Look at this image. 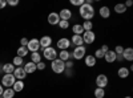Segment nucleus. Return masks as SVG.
<instances>
[{"label":"nucleus","mask_w":133,"mask_h":98,"mask_svg":"<svg viewBox=\"0 0 133 98\" xmlns=\"http://www.w3.org/2000/svg\"><path fill=\"white\" fill-rule=\"evenodd\" d=\"M79 13L80 16L85 20V21H92L93 17H95V13H96V11H95V7L93 4H87L84 3L81 7H79Z\"/></svg>","instance_id":"f257e3e1"},{"label":"nucleus","mask_w":133,"mask_h":98,"mask_svg":"<svg viewBox=\"0 0 133 98\" xmlns=\"http://www.w3.org/2000/svg\"><path fill=\"white\" fill-rule=\"evenodd\" d=\"M51 69H52L53 73H56V74H63L64 70H65L64 61H61V60H59V58L51 61Z\"/></svg>","instance_id":"f03ea898"},{"label":"nucleus","mask_w":133,"mask_h":98,"mask_svg":"<svg viewBox=\"0 0 133 98\" xmlns=\"http://www.w3.org/2000/svg\"><path fill=\"white\" fill-rule=\"evenodd\" d=\"M43 57L48 60V61H53L57 58V50L55 49L53 47H49V48H45L43 49Z\"/></svg>","instance_id":"7ed1b4c3"},{"label":"nucleus","mask_w":133,"mask_h":98,"mask_svg":"<svg viewBox=\"0 0 133 98\" xmlns=\"http://www.w3.org/2000/svg\"><path fill=\"white\" fill-rule=\"evenodd\" d=\"M16 78L14 77V74H3V77H2V86L4 89H8V88H12L14 84H15Z\"/></svg>","instance_id":"20e7f679"},{"label":"nucleus","mask_w":133,"mask_h":98,"mask_svg":"<svg viewBox=\"0 0 133 98\" xmlns=\"http://www.w3.org/2000/svg\"><path fill=\"white\" fill-rule=\"evenodd\" d=\"M71 56L75 58V60H83L85 56H87V48L84 45L81 47H76L73 49V52L71 53Z\"/></svg>","instance_id":"39448f33"},{"label":"nucleus","mask_w":133,"mask_h":98,"mask_svg":"<svg viewBox=\"0 0 133 98\" xmlns=\"http://www.w3.org/2000/svg\"><path fill=\"white\" fill-rule=\"evenodd\" d=\"M81 37H83V41H84V44H93V42L96 41V33L93 31H87V32H84V33L81 35Z\"/></svg>","instance_id":"423d86ee"},{"label":"nucleus","mask_w":133,"mask_h":98,"mask_svg":"<svg viewBox=\"0 0 133 98\" xmlns=\"http://www.w3.org/2000/svg\"><path fill=\"white\" fill-rule=\"evenodd\" d=\"M27 49H28V52H31V53L39 52V50H40V41H39V39H31V40H28Z\"/></svg>","instance_id":"0eeeda50"},{"label":"nucleus","mask_w":133,"mask_h":98,"mask_svg":"<svg viewBox=\"0 0 133 98\" xmlns=\"http://www.w3.org/2000/svg\"><path fill=\"white\" fill-rule=\"evenodd\" d=\"M71 45H72V44H71V40H69L68 37H61V39H59L57 42H56V47H57L60 50H68V48H69Z\"/></svg>","instance_id":"6e6552de"},{"label":"nucleus","mask_w":133,"mask_h":98,"mask_svg":"<svg viewBox=\"0 0 133 98\" xmlns=\"http://www.w3.org/2000/svg\"><path fill=\"white\" fill-rule=\"evenodd\" d=\"M109 84V78L107 77L105 74H98L96 77V85L97 88H101V89H105Z\"/></svg>","instance_id":"1a4fd4ad"},{"label":"nucleus","mask_w":133,"mask_h":98,"mask_svg":"<svg viewBox=\"0 0 133 98\" xmlns=\"http://www.w3.org/2000/svg\"><path fill=\"white\" fill-rule=\"evenodd\" d=\"M59 13V17H60V20H65V21H69L71 19H72V16H73V13H72V11L71 9H68V8H63L60 12H57Z\"/></svg>","instance_id":"9d476101"},{"label":"nucleus","mask_w":133,"mask_h":98,"mask_svg":"<svg viewBox=\"0 0 133 98\" xmlns=\"http://www.w3.org/2000/svg\"><path fill=\"white\" fill-rule=\"evenodd\" d=\"M39 41H40V49H41V50L45 49V48L52 47V42H53V40H52L51 36H43Z\"/></svg>","instance_id":"9b49d317"},{"label":"nucleus","mask_w":133,"mask_h":98,"mask_svg":"<svg viewBox=\"0 0 133 98\" xmlns=\"http://www.w3.org/2000/svg\"><path fill=\"white\" fill-rule=\"evenodd\" d=\"M14 77H15L16 80H19V81H23V80L27 77V73H25V70L23 69V66L15 68V70H14Z\"/></svg>","instance_id":"f8f14e48"},{"label":"nucleus","mask_w":133,"mask_h":98,"mask_svg":"<svg viewBox=\"0 0 133 98\" xmlns=\"http://www.w3.org/2000/svg\"><path fill=\"white\" fill-rule=\"evenodd\" d=\"M84 64L87 65L88 68H93V66H96L97 60L95 58L93 54H87V56L84 57Z\"/></svg>","instance_id":"ddd939ff"},{"label":"nucleus","mask_w":133,"mask_h":98,"mask_svg":"<svg viewBox=\"0 0 133 98\" xmlns=\"http://www.w3.org/2000/svg\"><path fill=\"white\" fill-rule=\"evenodd\" d=\"M48 23L51 24V25H57L59 23H60V17H59V13L57 12H51L49 15H48Z\"/></svg>","instance_id":"4468645a"},{"label":"nucleus","mask_w":133,"mask_h":98,"mask_svg":"<svg viewBox=\"0 0 133 98\" xmlns=\"http://www.w3.org/2000/svg\"><path fill=\"white\" fill-rule=\"evenodd\" d=\"M57 58L59 60H61V61H68V60H71L72 58V56H71V52L69 50H60V52H57Z\"/></svg>","instance_id":"2eb2a0df"},{"label":"nucleus","mask_w":133,"mask_h":98,"mask_svg":"<svg viewBox=\"0 0 133 98\" xmlns=\"http://www.w3.org/2000/svg\"><path fill=\"white\" fill-rule=\"evenodd\" d=\"M23 69L25 70V73H27V74H32V73H35V72L37 70V69H36V64H33L32 61H29V62L24 64Z\"/></svg>","instance_id":"dca6fc26"},{"label":"nucleus","mask_w":133,"mask_h":98,"mask_svg":"<svg viewBox=\"0 0 133 98\" xmlns=\"http://www.w3.org/2000/svg\"><path fill=\"white\" fill-rule=\"evenodd\" d=\"M69 40H71V44H72V45H75V48H76V47H81V45H84L83 37H81V36H79V35H73V36H72V39H69Z\"/></svg>","instance_id":"f3484780"},{"label":"nucleus","mask_w":133,"mask_h":98,"mask_svg":"<svg viewBox=\"0 0 133 98\" xmlns=\"http://www.w3.org/2000/svg\"><path fill=\"white\" fill-rule=\"evenodd\" d=\"M104 60H105V62H108V64L115 62V61H116V53H115L113 50H108V52L104 54Z\"/></svg>","instance_id":"a211bd4d"},{"label":"nucleus","mask_w":133,"mask_h":98,"mask_svg":"<svg viewBox=\"0 0 133 98\" xmlns=\"http://www.w3.org/2000/svg\"><path fill=\"white\" fill-rule=\"evenodd\" d=\"M123 58L132 62L133 61V49L132 48H124V52H123Z\"/></svg>","instance_id":"6ab92c4d"},{"label":"nucleus","mask_w":133,"mask_h":98,"mask_svg":"<svg viewBox=\"0 0 133 98\" xmlns=\"http://www.w3.org/2000/svg\"><path fill=\"white\" fill-rule=\"evenodd\" d=\"M129 74H130V72H129V69L125 68V66H121V68H118V70H117V76H118L120 78H128Z\"/></svg>","instance_id":"aec40b11"},{"label":"nucleus","mask_w":133,"mask_h":98,"mask_svg":"<svg viewBox=\"0 0 133 98\" xmlns=\"http://www.w3.org/2000/svg\"><path fill=\"white\" fill-rule=\"evenodd\" d=\"M14 70H15V66L12 62H8V64H3V73L4 74H14Z\"/></svg>","instance_id":"412c9836"},{"label":"nucleus","mask_w":133,"mask_h":98,"mask_svg":"<svg viewBox=\"0 0 133 98\" xmlns=\"http://www.w3.org/2000/svg\"><path fill=\"white\" fill-rule=\"evenodd\" d=\"M98 15L101 16L103 19H108V17L110 16V9H109V7H100Z\"/></svg>","instance_id":"4be33fe9"},{"label":"nucleus","mask_w":133,"mask_h":98,"mask_svg":"<svg viewBox=\"0 0 133 98\" xmlns=\"http://www.w3.org/2000/svg\"><path fill=\"white\" fill-rule=\"evenodd\" d=\"M24 82L23 81H19V80H16L15 81V84H14V86H12V89H14V92L15 93H19V92H21V90H23L24 89Z\"/></svg>","instance_id":"5701e85b"},{"label":"nucleus","mask_w":133,"mask_h":98,"mask_svg":"<svg viewBox=\"0 0 133 98\" xmlns=\"http://www.w3.org/2000/svg\"><path fill=\"white\" fill-rule=\"evenodd\" d=\"M72 32H73V35H79V36H81V35L84 33V29H83L81 24H73V27H72Z\"/></svg>","instance_id":"b1692460"},{"label":"nucleus","mask_w":133,"mask_h":98,"mask_svg":"<svg viewBox=\"0 0 133 98\" xmlns=\"http://www.w3.org/2000/svg\"><path fill=\"white\" fill-rule=\"evenodd\" d=\"M28 54H29V52H28L27 47H19V48H17V56H19V57L24 58L25 56H28Z\"/></svg>","instance_id":"393cba45"},{"label":"nucleus","mask_w":133,"mask_h":98,"mask_svg":"<svg viewBox=\"0 0 133 98\" xmlns=\"http://www.w3.org/2000/svg\"><path fill=\"white\" fill-rule=\"evenodd\" d=\"M127 7L124 5V4H121V3H118V4H116L115 5V12L116 13H118V15H121V13H125L127 12Z\"/></svg>","instance_id":"a878e982"},{"label":"nucleus","mask_w":133,"mask_h":98,"mask_svg":"<svg viewBox=\"0 0 133 98\" xmlns=\"http://www.w3.org/2000/svg\"><path fill=\"white\" fill-rule=\"evenodd\" d=\"M2 97H3V98H14V97H15V92H14V89H12V88L4 89Z\"/></svg>","instance_id":"bb28decb"},{"label":"nucleus","mask_w":133,"mask_h":98,"mask_svg":"<svg viewBox=\"0 0 133 98\" xmlns=\"http://www.w3.org/2000/svg\"><path fill=\"white\" fill-rule=\"evenodd\" d=\"M31 61H32L33 64H39V62L41 61V54H40L39 52L31 53Z\"/></svg>","instance_id":"cd10ccee"},{"label":"nucleus","mask_w":133,"mask_h":98,"mask_svg":"<svg viewBox=\"0 0 133 98\" xmlns=\"http://www.w3.org/2000/svg\"><path fill=\"white\" fill-rule=\"evenodd\" d=\"M93 94H95V97H96V98H104V97L107 95L105 89H101V88H96V89H95V92H93Z\"/></svg>","instance_id":"c85d7f7f"},{"label":"nucleus","mask_w":133,"mask_h":98,"mask_svg":"<svg viewBox=\"0 0 133 98\" xmlns=\"http://www.w3.org/2000/svg\"><path fill=\"white\" fill-rule=\"evenodd\" d=\"M12 64H14V66H15V68L23 66V64H24V60L21 58V57H19V56H16V57H14V60H12Z\"/></svg>","instance_id":"c756f323"},{"label":"nucleus","mask_w":133,"mask_h":98,"mask_svg":"<svg viewBox=\"0 0 133 98\" xmlns=\"http://www.w3.org/2000/svg\"><path fill=\"white\" fill-rule=\"evenodd\" d=\"M81 27H83L84 32H87V31H92V29H93V21H84V23L81 24Z\"/></svg>","instance_id":"7c9ffc66"},{"label":"nucleus","mask_w":133,"mask_h":98,"mask_svg":"<svg viewBox=\"0 0 133 98\" xmlns=\"http://www.w3.org/2000/svg\"><path fill=\"white\" fill-rule=\"evenodd\" d=\"M93 56H95V58H96V60H100V58H104V53H103L101 50H100V48H98V49H96V50H95Z\"/></svg>","instance_id":"2f4dec72"},{"label":"nucleus","mask_w":133,"mask_h":98,"mask_svg":"<svg viewBox=\"0 0 133 98\" xmlns=\"http://www.w3.org/2000/svg\"><path fill=\"white\" fill-rule=\"evenodd\" d=\"M61 29H68L69 28V21H65V20H60V23L57 24Z\"/></svg>","instance_id":"473e14b6"},{"label":"nucleus","mask_w":133,"mask_h":98,"mask_svg":"<svg viewBox=\"0 0 133 98\" xmlns=\"http://www.w3.org/2000/svg\"><path fill=\"white\" fill-rule=\"evenodd\" d=\"M85 3V0H71V4L75 7H81Z\"/></svg>","instance_id":"72a5a7b5"},{"label":"nucleus","mask_w":133,"mask_h":98,"mask_svg":"<svg viewBox=\"0 0 133 98\" xmlns=\"http://www.w3.org/2000/svg\"><path fill=\"white\" fill-rule=\"evenodd\" d=\"M45 68H47V64L44 62V61H40L39 64H36V69L37 70H44Z\"/></svg>","instance_id":"f704fd0d"},{"label":"nucleus","mask_w":133,"mask_h":98,"mask_svg":"<svg viewBox=\"0 0 133 98\" xmlns=\"http://www.w3.org/2000/svg\"><path fill=\"white\" fill-rule=\"evenodd\" d=\"M64 65H65V69H72L73 65H75V62H73L72 60H68V61L64 62Z\"/></svg>","instance_id":"c9c22d12"},{"label":"nucleus","mask_w":133,"mask_h":98,"mask_svg":"<svg viewBox=\"0 0 133 98\" xmlns=\"http://www.w3.org/2000/svg\"><path fill=\"white\" fill-rule=\"evenodd\" d=\"M116 54H123V52H124V47H121V45H117L116 48H115V50H113Z\"/></svg>","instance_id":"e433bc0d"},{"label":"nucleus","mask_w":133,"mask_h":98,"mask_svg":"<svg viewBox=\"0 0 133 98\" xmlns=\"http://www.w3.org/2000/svg\"><path fill=\"white\" fill-rule=\"evenodd\" d=\"M7 4H8V5H12V7H15V5H17V4H19V0H8Z\"/></svg>","instance_id":"4c0bfd02"},{"label":"nucleus","mask_w":133,"mask_h":98,"mask_svg":"<svg viewBox=\"0 0 133 98\" xmlns=\"http://www.w3.org/2000/svg\"><path fill=\"white\" fill-rule=\"evenodd\" d=\"M27 44H28V39L23 37V39L20 40V47H27Z\"/></svg>","instance_id":"58836bf2"},{"label":"nucleus","mask_w":133,"mask_h":98,"mask_svg":"<svg viewBox=\"0 0 133 98\" xmlns=\"http://www.w3.org/2000/svg\"><path fill=\"white\" fill-rule=\"evenodd\" d=\"M100 50H101V52H103V53H104V54H105V53H107V52H108V50H109V47H108V45H105V44H104V45H101V47H100Z\"/></svg>","instance_id":"ea45409f"},{"label":"nucleus","mask_w":133,"mask_h":98,"mask_svg":"<svg viewBox=\"0 0 133 98\" xmlns=\"http://www.w3.org/2000/svg\"><path fill=\"white\" fill-rule=\"evenodd\" d=\"M5 5H7V2H5V0H0V9L5 8Z\"/></svg>","instance_id":"a19ab883"},{"label":"nucleus","mask_w":133,"mask_h":98,"mask_svg":"<svg viewBox=\"0 0 133 98\" xmlns=\"http://www.w3.org/2000/svg\"><path fill=\"white\" fill-rule=\"evenodd\" d=\"M64 73H66V76H68V77H71V76H72V70H71V69H65Z\"/></svg>","instance_id":"79ce46f5"},{"label":"nucleus","mask_w":133,"mask_h":98,"mask_svg":"<svg viewBox=\"0 0 133 98\" xmlns=\"http://www.w3.org/2000/svg\"><path fill=\"white\" fill-rule=\"evenodd\" d=\"M124 5H125L127 8H128V7H132V5H133V3H132V0H128V2H127V3L124 4Z\"/></svg>","instance_id":"37998d69"},{"label":"nucleus","mask_w":133,"mask_h":98,"mask_svg":"<svg viewBox=\"0 0 133 98\" xmlns=\"http://www.w3.org/2000/svg\"><path fill=\"white\" fill-rule=\"evenodd\" d=\"M3 92H4V88H3V86H2V84H0V95L3 94Z\"/></svg>","instance_id":"c03bdc74"},{"label":"nucleus","mask_w":133,"mask_h":98,"mask_svg":"<svg viewBox=\"0 0 133 98\" xmlns=\"http://www.w3.org/2000/svg\"><path fill=\"white\" fill-rule=\"evenodd\" d=\"M0 73H3V64H0Z\"/></svg>","instance_id":"a18cd8bd"},{"label":"nucleus","mask_w":133,"mask_h":98,"mask_svg":"<svg viewBox=\"0 0 133 98\" xmlns=\"http://www.w3.org/2000/svg\"><path fill=\"white\" fill-rule=\"evenodd\" d=\"M124 98H132V97H129V95H127V97H124Z\"/></svg>","instance_id":"49530a36"},{"label":"nucleus","mask_w":133,"mask_h":98,"mask_svg":"<svg viewBox=\"0 0 133 98\" xmlns=\"http://www.w3.org/2000/svg\"><path fill=\"white\" fill-rule=\"evenodd\" d=\"M0 98H3V97H2V95H0Z\"/></svg>","instance_id":"de8ad7c7"}]
</instances>
